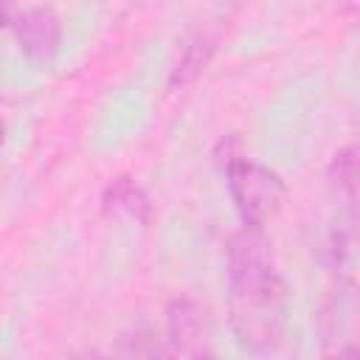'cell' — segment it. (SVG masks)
Segmentation results:
<instances>
[{
	"instance_id": "10",
	"label": "cell",
	"mask_w": 360,
	"mask_h": 360,
	"mask_svg": "<svg viewBox=\"0 0 360 360\" xmlns=\"http://www.w3.org/2000/svg\"><path fill=\"white\" fill-rule=\"evenodd\" d=\"M73 360H112V357H104V354H82V357H73Z\"/></svg>"
},
{
	"instance_id": "2",
	"label": "cell",
	"mask_w": 360,
	"mask_h": 360,
	"mask_svg": "<svg viewBox=\"0 0 360 360\" xmlns=\"http://www.w3.org/2000/svg\"><path fill=\"white\" fill-rule=\"evenodd\" d=\"M225 177H228L231 200L245 225L262 228L281 211L287 186H284L281 174L273 172L270 166H264L253 158L236 155L225 163Z\"/></svg>"
},
{
	"instance_id": "4",
	"label": "cell",
	"mask_w": 360,
	"mask_h": 360,
	"mask_svg": "<svg viewBox=\"0 0 360 360\" xmlns=\"http://www.w3.org/2000/svg\"><path fill=\"white\" fill-rule=\"evenodd\" d=\"M14 34H17V42L22 48V53L34 62H48L53 59V53L59 51V42H62V22L59 17L53 14V8H45V6H31V8H22L14 20Z\"/></svg>"
},
{
	"instance_id": "7",
	"label": "cell",
	"mask_w": 360,
	"mask_h": 360,
	"mask_svg": "<svg viewBox=\"0 0 360 360\" xmlns=\"http://www.w3.org/2000/svg\"><path fill=\"white\" fill-rule=\"evenodd\" d=\"M329 183L338 191V197H343V202L349 208H354V194H357V158H354V146L340 149L332 163H329Z\"/></svg>"
},
{
	"instance_id": "5",
	"label": "cell",
	"mask_w": 360,
	"mask_h": 360,
	"mask_svg": "<svg viewBox=\"0 0 360 360\" xmlns=\"http://www.w3.org/2000/svg\"><path fill=\"white\" fill-rule=\"evenodd\" d=\"M101 208L110 217H121L138 225H146L152 217V202L132 177H115L101 194Z\"/></svg>"
},
{
	"instance_id": "3",
	"label": "cell",
	"mask_w": 360,
	"mask_h": 360,
	"mask_svg": "<svg viewBox=\"0 0 360 360\" xmlns=\"http://www.w3.org/2000/svg\"><path fill=\"white\" fill-rule=\"evenodd\" d=\"M169 346L188 354L191 360H211L208 354V318L205 309L191 298H174L166 309Z\"/></svg>"
},
{
	"instance_id": "9",
	"label": "cell",
	"mask_w": 360,
	"mask_h": 360,
	"mask_svg": "<svg viewBox=\"0 0 360 360\" xmlns=\"http://www.w3.org/2000/svg\"><path fill=\"white\" fill-rule=\"evenodd\" d=\"M8 22H11V17H8V8H6V6H0V28H3V25H8Z\"/></svg>"
},
{
	"instance_id": "11",
	"label": "cell",
	"mask_w": 360,
	"mask_h": 360,
	"mask_svg": "<svg viewBox=\"0 0 360 360\" xmlns=\"http://www.w3.org/2000/svg\"><path fill=\"white\" fill-rule=\"evenodd\" d=\"M3 138H6V124H3V118H0V143H3Z\"/></svg>"
},
{
	"instance_id": "1",
	"label": "cell",
	"mask_w": 360,
	"mask_h": 360,
	"mask_svg": "<svg viewBox=\"0 0 360 360\" xmlns=\"http://www.w3.org/2000/svg\"><path fill=\"white\" fill-rule=\"evenodd\" d=\"M287 284L262 228H239L228 242V321L236 343L253 354L278 349L287 332Z\"/></svg>"
},
{
	"instance_id": "8",
	"label": "cell",
	"mask_w": 360,
	"mask_h": 360,
	"mask_svg": "<svg viewBox=\"0 0 360 360\" xmlns=\"http://www.w3.org/2000/svg\"><path fill=\"white\" fill-rule=\"evenodd\" d=\"M211 51H214L211 39L197 37V39H194V42L186 48V53H183V59H180V65H177V70H174V76H172V84H177V82L183 84V82L194 79V76L202 70V65L208 62Z\"/></svg>"
},
{
	"instance_id": "6",
	"label": "cell",
	"mask_w": 360,
	"mask_h": 360,
	"mask_svg": "<svg viewBox=\"0 0 360 360\" xmlns=\"http://www.w3.org/2000/svg\"><path fill=\"white\" fill-rule=\"evenodd\" d=\"M121 349H124V360H172L174 357V349L169 346V340L160 338L158 329L152 326H135L129 335H124Z\"/></svg>"
}]
</instances>
